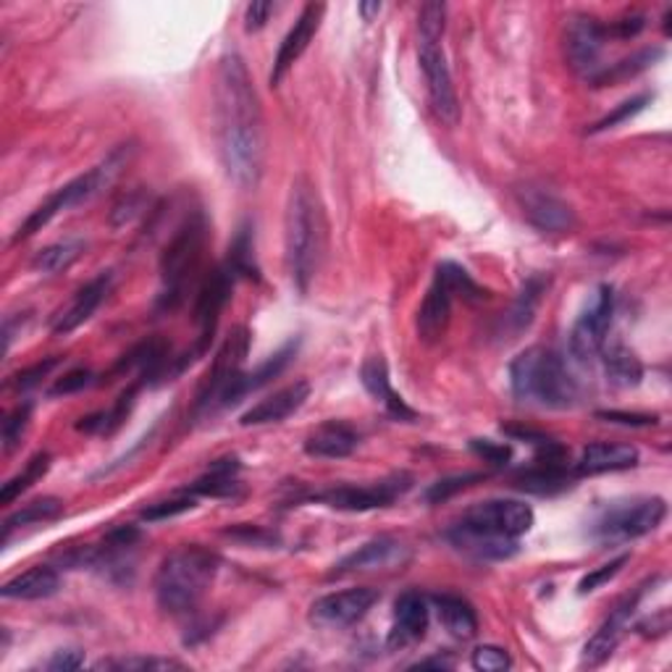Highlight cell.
I'll use <instances>...</instances> for the list:
<instances>
[{
	"label": "cell",
	"mask_w": 672,
	"mask_h": 672,
	"mask_svg": "<svg viewBox=\"0 0 672 672\" xmlns=\"http://www.w3.org/2000/svg\"><path fill=\"white\" fill-rule=\"evenodd\" d=\"M215 134L224 172L239 189H256L266 163L263 110L245 58L226 54L215 80Z\"/></svg>",
	"instance_id": "1"
},
{
	"label": "cell",
	"mask_w": 672,
	"mask_h": 672,
	"mask_svg": "<svg viewBox=\"0 0 672 672\" xmlns=\"http://www.w3.org/2000/svg\"><path fill=\"white\" fill-rule=\"evenodd\" d=\"M286 266L299 292H308L326 250V221L318 192L305 176L292 185L284 219Z\"/></svg>",
	"instance_id": "2"
},
{
	"label": "cell",
	"mask_w": 672,
	"mask_h": 672,
	"mask_svg": "<svg viewBox=\"0 0 672 672\" xmlns=\"http://www.w3.org/2000/svg\"><path fill=\"white\" fill-rule=\"evenodd\" d=\"M512 394L520 402L550 410H567L578 402L580 387L559 352L528 347L510 363Z\"/></svg>",
	"instance_id": "3"
},
{
	"label": "cell",
	"mask_w": 672,
	"mask_h": 672,
	"mask_svg": "<svg viewBox=\"0 0 672 672\" xmlns=\"http://www.w3.org/2000/svg\"><path fill=\"white\" fill-rule=\"evenodd\" d=\"M219 554L202 546H179L155 573V599L168 615H187L205 597L219 576Z\"/></svg>",
	"instance_id": "4"
},
{
	"label": "cell",
	"mask_w": 672,
	"mask_h": 672,
	"mask_svg": "<svg viewBox=\"0 0 672 672\" xmlns=\"http://www.w3.org/2000/svg\"><path fill=\"white\" fill-rule=\"evenodd\" d=\"M208 245V219L202 211L189 213L168 239L161 256L158 310H176L185 303L187 290L198 276L202 252Z\"/></svg>",
	"instance_id": "5"
},
{
	"label": "cell",
	"mask_w": 672,
	"mask_h": 672,
	"mask_svg": "<svg viewBox=\"0 0 672 672\" xmlns=\"http://www.w3.org/2000/svg\"><path fill=\"white\" fill-rule=\"evenodd\" d=\"M129 153H132L129 148L114 150V153H110L101 166L90 168L87 174L76 176V179H71L69 185L56 189V192L50 194L40 208H35V211L27 215V221L19 226V232L14 234V243H22V239H30L32 234L43 232V226H48L61 211H69V208L82 205V202L93 200L95 194H101L103 189H106L110 181L121 174V168L127 166Z\"/></svg>",
	"instance_id": "6"
},
{
	"label": "cell",
	"mask_w": 672,
	"mask_h": 672,
	"mask_svg": "<svg viewBox=\"0 0 672 672\" xmlns=\"http://www.w3.org/2000/svg\"><path fill=\"white\" fill-rule=\"evenodd\" d=\"M664 518H668V502L662 497L615 502L599 515L591 533L602 544H625V541L641 539L646 533L657 531Z\"/></svg>",
	"instance_id": "7"
},
{
	"label": "cell",
	"mask_w": 672,
	"mask_h": 672,
	"mask_svg": "<svg viewBox=\"0 0 672 672\" xmlns=\"http://www.w3.org/2000/svg\"><path fill=\"white\" fill-rule=\"evenodd\" d=\"M250 350V331L245 326H237L229 337L224 339L219 352H215L211 370L202 378L198 389V400H194V413H215L224 410L226 394H229L237 378L245 374L243 365Z\"/></svg>",
	"instance_id": "8"
},
{
	"label": "cell",
	"mask_w": 672,
	"mask_h": 672,
	"mask_svg": "<svg viewBox=\"0 0 672 672\" xmlns=\"http://www.w3.org/2000/svg\"><path fill=\"white\" fill-rule=\"evenodd\" d=\"M234 282H237V276H234L226 266H219V269L211 271L205 279H202L200 292H198V305H194V321H198V329H200L198 342H194L192 352H187L181 361L174 363V374H181L189 363L198 361V357L205 355L208 347H211L215 326H219L224 305L229 303Z\"/></svg>",
	"instance_id": "9"
},
{
	"label": "cell",
	"mask_w": 672,
	"mask_h": 672,
	"mask_svg": "<svg viewBox=\"0 0 672 672\" xmlns=\"http://www.w3.org/2000/svg\"><path fill=\"white\" fill-rule=\"evenodd\" d=\"M417 56H421V69L426 76V87L434 114L447 123L458 127L460 121V103L455 93L452 74H449L447 58L441 50V37H417Z\"/></svg>",
	"instance_id": "10"
},
{
	"label": "cell",
	"mask_w": 672,
	"mask_h": 672,
	"mask_svg": "<svg viewBox=\"0 0 672 672\" xmlns=\"http://www.w3.org/2000/svg\"><path fill=\"white\" fill-rule=\"evenodd\" d=\"M612 313H615V290L610 284H602L593 292L589 308L580 313L576 326H573L570 352L578 363H589L604 350Z\"/></svg>",
	"instance_id": "11"
},
{
	"label": "cell",
	"mask_w": 672,
	"mask_h": 672,
	"mask_svg": "<svg viewBox=\"0 0 672 672\" xmlns=\"http://www.w3.org/2000/svg\"><path fill=\"white\" fill-rule=\"evenodd\" d=\"M410 486H413V479L404 473H397V475H391V479H384L370 486L326 488V492L318 494L316 499L323 502V505L334 507V510L370 512V510H378V507L394 505L397 499L408 494Z\"/></svg>",
	"instance_id": "12"
},
{
	"label": "cell",
	"mask_w": 672,
	"mask_h": 672,
	"mask_svg": "<svg viewBox=\"0 0 672 672\" xmlns=\"http://www.w3.org/2000/svg\"><path fill=\"white\" fill-rule=\"evenodd\" d=\"M376 602L378 591L368 589V586L326 593V597L316 599V602L310 604V623L329 630L350 628V625L361 623V620L374 610Z\"/></svg>",
	"instance_id": "13"
},
{
	"label": "cell",
	"mask_w": 672,
	"mask_h": 672,
	"mask_svg": "<svg viewBox=\"0 0 672 672\" xmlns=\"http://www.w3.org/2000/svg\"><path fill=\"white\" fill-rule=\"evenodd\" d=\"M468 526L484 528V531L499 533V537L520 539L533 528V510L526 502L518 499H486L468 507L462 515Z\"/></svg>",
	"instance_id": "14"
},
{
	"label": "cell",
	"mask_w": 672,
	"mask_h": 672,
	"mask_svg": "<svg viewBox=\"0 0 672 672\" xmlns=\"http://www.w3.org/2000/svg\"><path fill=\"white\" fill-rule=\"evenodd\" d=\"M606 43V27L591 16L570 19L565 32V54L570 67L578 74L593 76L599 71V58H602Z\"/></svg>",
	"instance_id": "15"
},
{
	"label": "cell",
	"mask_w": 672,
	"mask_h": 672,
	"mask_svg": "<svg viewBox=\"0 0 672 672\" xmlns=\"http://www.w3.org/2000/svg\"><path fill=\"white\" fill-rule=\"evenodd\" d=\"M520 208H523L526 219L544 234H565L576 226L573 208L557 194H552L550 189L523 187L520 189Z\"/></svg>",
	"instance_id": "16"
},
{
	"label": "cell",
	"mask_w": 672,
	"mask_h": 672,
	"mask_svg": "<svg viewBox=\"0 0 672 672\" xmlns=\"http://www.w3.org/2000/svg\"><path fill=\"white\" fill-rule=\"evenodd\" d=\"M638 599H641V591L633 593V597H625L615 610L610 612V617L599 625V630L589 638V644L583 646V657H580V668H599L604 664L606 659L612 657V651L617 649V644L623 641L625 630H628L633 612H636Z\"/></svg>",
	"instance_id": "17"
},
{
	"label": "cell",
	"mask_w": 672,
	"mask_h": 672,
	"mask_svg": "<svg viewBox=\"0 0 672 672\" xmlns=\"http://www.w3.org/2000/svg\"><path fill=\"white\" fill-rule=\"evenodd\" d=\"M410 563V550L402 544V541L381 537L368 541V544H363L361 550L347 554V557L342 559L334 567V573L331 576L342 578V576H352V573H374V570H394V567H402Z\"/></svg>",
	"instance_id": "18"
},
{
	"label": "cell",
	"mask_w": 672,
	"mask_h": 672,
	"mask_svg": "<svg viewBox=\"0 0 672 672\" xmlns=\"http://www.w3.org/2000/svg\"><path fill=\"white\" fill-rule=\"evenodd\" d=\"M326 14V5L321 3H308L303 9V14L297 16L295 27L286 32V37L279 45L276 61H273L271 71V84L276 87L279 82L284 80L286 71H290L299 61V56L308 50V45L313 43V37L318 35V27H321V19Z\"/></svg>",
	"instance_id": "19"
},
{
	"label": "cell",
	"mask_w": 672,
	"mask_h": 672,
	"mask_svg": "<svg viewBox=\"0 0 672 672\" xmlns=\"http://www.w3.org/2000/svg\"><path fill=\"white\" fill-rule=\"evenodd\" d=\"M447 541L462 554H471L475 559H492V563H502V559H510L518 554V539L468 526L465 520L449 528Z\"/></svg>",
	"instance_id": "20"
},
{
	"label": "cell",
	"mask_w": 672,
	"mask_h": 672,
	"mask_svg": "<svg viewBox=\"0 0 672 672\" xmlns=\"http://www.w3.org/2000/svg\"><path fill=\"white\" fill-rule=\"evenodd\" d=\"M110 284H114V276H110L108 271L97 273L93 282L84 284L82 290L71 297V303L67 305V308L56 313L54 334L67 337L71 334V331L80 329L82 323H87L90 318H93V313L103 305V299L108 297Z\"/></svg>",
	"instance_id": "21"
},
{
	"label": "cell",
	"mask_w": 672,
	"mask_h": 672,
	"mask_svg": "<svg viewBox=\"0 0 672 672\" xmlns=\"http://www.w3.org/2000/svg\"><path fill=\"white\" fill-rule=\"evenodd\" d=\"M452 290L439 273H434V282H431L421 310H417V337L426 344L441 342L444 334H447L449 318H452Z\"/></svg>",
	"instance_id": "22"
},
{
	"label": "cell",
	"mask_w": 672,
	"mask_h": 672,
	"mask_svg": "<svg viewBox=\"0 0 672 672\" xmlns=\"http://www.w3.org/2000/svg\"><path fill=\"white\" fill-rule=\"evenodd\" d=\"M310 397V384L308 381H295L290 387L273 391L271 397L252 404L247 413L239 417L243 426H269V423H282L290 415H295Z\"/></svg>",
	"instance_id": "23"
},
{
	"label": "cell",
	"mask_w": 672,
	"mask_h": 672,
	"mask_svg": "<svg viewBox=\"0 0 672 672\" xmlns=\"http://www.w3.org/2000/svg\"><path fill=\"white\" fill-rule=\"evenodd\" d=\"M428 630V602L423 593L404 591L394 602V625L389 633V646L402 649L421 641Z\"/></svg>",
	"instance_id": "24"
},
{
	"label": "cell",
	"mask_w": 672,
	"mask_h": 672,
	"mask_svg": "<svg viewBox=\"0 0 672 672\" xmlns=\"http://www.w3.org/2000/svg\"><path fill=\"white\" fill-rule=\"evenodd\" d=\"M361 381L365 391H368L370 397H374L376 402L384 404V410L391 417H397V421H415V410L408 408V402L402 400L400 394H397L394 389H391V378H389V365L384 361V355H370L365 357L363 368H361Z\"/></svg>",
	"instance_id": "25"
},
{
	"label": "cell",
	"mask_w": 672,
	"mask_h": 672,
	"mask_svg": "<svg viewBox=\"0 0 672 672\" xmlns=\"http://www.w3.org/2000/svg\"><path fill=\"white\" fill-rule=\"evenodd\" d=\"M638 465V449L630 444L593 441L580 452L576 462V475H602L630 471Z\"/></svg>",
	"instance_id": "26"
},
{
	"label": "cell",
	"mask_w": 672,
	"mask_h": 672,
	"mask_svg": "<svg viewBox=\"0 0 672 672\" xmlns=\"http://www.w3.org/2000/svg\"><path fill=\"white\" fill-rule=\"evenodd\" d=\"M357 444H361V436H357V431L352 428L350 423L329 421L321 423V426L305 439V452H308L310 458L342 460L355 452Z\"/></svg>",
	"instance_id": "27"
},
{
	"label": "cell",
	"mask_w": 672,
	"mask_h": 672,
	"mask_svg": "<svg viewBox=\"0 0 672 672\" xmlns=\"http://www.w3.org/2000/svg\"><path fill=\"white\" fill-rule=\"evenodd\" d=\"M61 589V576L56 567L37 565L32 570L22 573V576L5 580L0 597L3 599H19V602H37V599H48Z\"/></svg>",
	"instance_id": "28"
},
{
	"label": "cell",
	"mask_w": 672,
	"mask_h": 672,
	"mask_svg": "<svg viewBox=\"0 0 672 672\" xmlns=\"http://www.w3.org/2000/svg\"><path fill=\"white\" fill-rule=\"evenodd\" d=\"M239 471H243V465H239L237 458L215 460L213 465L187 488V494H192V497H213V499L232 497V494L239 492Z\"/></svg>",
	"instance_id": "29"
},
{
	"label": "cell",
	"mask_w": 672,
	"mask_h": 672,
	"mask_svg": "<svg viewBox=\"0 0 672 672\" xmlns=\"http://www.w3.org/2000/svg\"><path fill=\"white\" fill-rule=\"evenodd\" d=\"M434 606L439 612V620L444 628L449 630V636L468 641L479 630V615H475L473 604L468 599L455 597V593H436Z\"/></svg>",
	"instance_id": "30"
},
{
	"label": "cell",
	"mask_w": 672,
	"mask_h": 672,
	"mask_svg": "<svg viewBox=\"0 0 672 672\" xmlns=\"http://www.w3.org/2000/svg\"><path fill=\"white\" fill-rule=\"evenodd\" d=\"M295 352H297V342L284 344V347L276 352V355H271L263 365H258V368L252 370V374L239 376L237 384H234L229 394H226L224 408H232V404H237L245 394H250V391L266 387V384H269L271 378H276L286 368V365H290L292 357H295Z\"/></svg>",
	"instance_id": "31"
},
{
	"label": "cell",
	"mask_w": 672,
	"mask_h": 672,
	"mask_svg": "<svg viewBox=\"0 0 672 672\" xmlns=\"http://www.w3.org/2000/svg\"><path fill=\"white\" fill-rule=\"evenodd\" d=\"M599 355H604V374L610 378L612 387L633 389L641 384L644 365L638 361L636 352L625 347V344H612V347H604Z\"/></svg>",
	"instance_id": "32"
},
{
	"label": "cell",
	"mask_w": 672,
	"mask_h": 672,
	"mask_svg": "<svg viewBox=\"0 0 672 672\" xmlns=\"http://www.w3.org/2000/svg\"><path fill=\"white\" fill-rule=\"evenodd\" d=\"M546 290H550V279H544V276H531L523 284V290H520L518 299L512 303V310L507 313V318H505L512 334H520V331L531 326L533 316H537L541 297H544Z\"/></svg>",
	"instance_id": "33"
},
{
	"label": "cell",
	"mask_w": 672,
	"mask_h": 672,
	"mask_svg": "<svg viewBox=\"0 0 672 672\" xmlns=\"http://www.w3.org/2000/svg\"><path fill=\"white\" fill-rule=\"evenodd\" d=\"M61 515H63V502L58 497H40V499L30 502V505H24L22 510H16L14 515H9V518H5L3 544H9L11 533L19 531V528L50 523V520L61 518Z\"/></svg>",
	"instance_id": "34"
},
{
	"label": "cell",
	"mask_w": 672,
	"mask_h": 672,
	"mask_svg": "<svg viewBox=\"0 0 672 672\" xmlns=\"http://www.w3.org/2000/svg\"><path fill=\"white\" fill-rule=\"evenodd\" d=\"M662 48H646L638 50V54H633L628 58H623V61L615 63L612 69H599L597 74L591 76V82L597 84V87H604V84H620L625 80H633L636 74H641L649 67H655V63L662 58Z\"/></svg>",
	"instance_id": "35"
},
{
	"label": "cell",
	"mask_w": 672,
	"mask_h": 672,
	"mask_svg": "<svg viewBox=\"0 0 672 672\" xmlns=\"http://www.w3.org/2000/svg\"><path fill=\"white\" fill-rule=\"evenodd\" d=\"M48 468H50V455L48 452L35 455V458L24 465L22 473H16L14 479L5 481L3 488H0V505H11L16 497H22L32 484H37V481L48 473Z\"/></svg>",
	"instance_id": "36"
},
{
	"label": "cell",
	"mask_w": 672,
	"mask_h": 672,
	"mask_svg": "<svg viewBox=\"0 0 672 672\" xmlns=\"http://www.w3.org/2000/svg\"><path fill=\"white\" fill-rule=\"evenodd\" d=\"M84 252V245L80 239H67V243H56L50 247H45L35 256V269L43 273H58V271H67L69 266H74L80 256Z\"/></svg>",
	"instance_id": "37"
},
{
	"label": "cell",
	"mask_w": 672,
	"mask_h": 672,
	"mask_svg": "<svg viewBox=\"0 0 672 672\" xmlns=\"http://www.w3.org/2000/svg\"><path fill=\"white\" fill-rule=\"evenodd\" d=\"M226 269H229L234 276H258V266H256V250H252V229L250 224H243L237 229V237L229 247V260H226Z\"/></svg>",
	"instance_id": "38"
},
{
	"label": "cell",
	"mask_w": 672,
	"mask_h": 672,
	"mask_svg": "<svg viewBox=\"0 0 672 672\" xmlns=\"http://www.w3.org/2000/svg\"><path fill=\"white\" fill-rule=\"evenodd\" d=\"M436 273H439L444 282H447V286L452 290L455 297L468 299V303H481V299L488 297V292L484 290V286L475 284L471 273H468L458 263H449V260H447V263H441L439 269H436Z\"/></svg>",
	"instance_id": "39"
},
{
	"label": "cell",
	"mask_w": 672,
	"mask_h": 672,
	"mask_svg": "<svg viewBox=\"0 0 672 672\" xmlns=\"http://www.w3.org/2000/svg\"><path fill=\"white\" fill-rule=\"evenodd\" d=\"M148 208H150V198L145 189H134V192L123 194V198L114 205V211H110V226H114V229H121V226L132 224L134 219H140Z\"/></svg>",
	"instance_id": "40"
},
{
	"label": "cell",
	"mask_w": 672,
	"mask_h": 672,
	"mask_svg": "<svg viewBox=\"0 0 672 672\" xmlns=\"http://www.w3.org/2000/svg\"><path fill=\"white\" fill-rule=\"evenodd\" d=\"M481 479H484V473H462V475H452V479L436 481V484L423 494V499H426L428 505H441V502L452 499L455 494L465 492L468 486H473L475 481H481Z\"/></svg>",
	"instance_id": "41"
},
{
	"label": "cell",
	"mask_w": 672,
	"mask_h": 672,
	"mask_svg": "<svg viewBox=\"0 0 672 672\" xmlns=\"http://www.w3.org/2000/svg\"><path fill=\"white\" fill-rule=\"evenodd\" d=\"M30 417H32V404L30 402L19 404V408H14L9 415H5L3 431H0V434H3V452L5 455H11L19 447L24 431H27V426H30Z\"/></svg>",
	"instance_id": "42"
},
{
	"label": "cell",
	"mask_w": 672,
	"mask_h": 672,
	"mask_svg": "<svg viewBox=\"0 0 672 672\" xmlns=\"http://www.w3.org/2000/svg\"><path fill=\"white\" fill-rule=\"evenodd\" d=\"M97 670H181V662L176 659H161V657H129V659H114V662H97Z\"/></svg>",
	"instance_id": "43"
},
{
	"label": "cell",
	"mask_w": 672,
	"mask_h": 672,
	"mask_svg": "<svg viewBox=\"0 0 672 672\" xmlns=\"http://www.w3.org/2000/svg\"><path fill=\"white\" fill-rule=\"evenodd\" d=\"M194 507V499L192 494H179V497H172V499H163V502H155V505H150L142 510V518L148 520V523H158V520H168V518H176V515L192 510Z\"/></svg>",
	"instance_id": "44"
},
{
	"label": "cell",
	"mask_w": 672,
	"mask_h": 672,
	"mask_svg": "<svg viewBox=\"0 0 672 672\" xmlns=\"http://www.w3.org/2000/svg\"><path fill=\"white\" fill-rule=\"evenodd\" d=\"M444 22H447V5L444 3H423L417 11V37H441Z\"/></svg>",
	"instance_id": "45"
},
{
	"label": "cell",
	"mask_w": 672,
	"mask_h": 672,
	"mask_svg": "<svg viewBox=\"0 0 672 672\" xmlns=\"http://www.w3.org/2000/svg\"><path fill=\"white\" fill-rule=\"evenodd\" d=\"M471 664L475 670L481 672H505L512 664L510 655H507L502 646H479V649L473 651Z\"/></svg>",
	"instance_id": "46"
},
{
	"label": "cell",
	"mask_w": 672,
	"mask_h": 672,
	"mask_svg": "<svg viewBox=\"0 0 672 672\" xmlns=\"http://www.w3.org/2000/svg\"><path fill=\"white\" fill-rule=\"evenodd\" d=\"M651 101V95H638V97H633V101H625V103H620V106L612 110V114H606L602 121H597L591 127V134H597V132H606V129H612V127H617V123H623V121H628L630 116H636L638 110H644V106L646 103Z\"/></svg>",
	"instance_id": "47"
},
{
	"label": "cell",
	"mask_w": 672,
	"mask_h": 672,
	"mask_svg": "<svg viewBox=\"0 0 672 672\" xmlns=\"http://www.w3.org/2000/svg\"><path fill=\"white\" fill-rule=\"evenodd\" d=\"M630 563V554H620L617 559H612V563H606V565H602V567H597V570H591L589 576H583L580 578V583H578V591L580 593H591V591H597L599 586H604L606 580H612L617 576L620 570H623L625 565Z\"/></svg>",
	"instance_id": "48"
},
{
	"label": "cell",
	"mask_w": 672,
	"mask_h": 672,
	"mask_svg": "<svg viewBox=\"0 0 672 672\" xmlns=\"http://www.w3.org/2000/svg\"><path fill=\"white\" fill-rule=\"evenodd\" d=\"M471 449L475 455H479L484 462H492V465H507V462L512 460V447L510 444H499V441H492V439H473L471 441Z\"/></svg>",
	"instance_id": "49"
},
{
	"label": "cell",
	"mask_w": 672,
	"mask_h": 672,
	"mask_svg": "<svg viewBox=\"0 0 672 672\" xmlns=\"http://www.w3.org/2000/svg\"><path fill=\"white\" fill-rule=\"evenodd\" d=\"M90 384H93V370L74 368V370H69V374H63L54 384V387H50V397L76 394V391H82L84 387H90Z\"/></svg>",
	"instance_id": "50"
},
{
	"label": "cell",
	"mask_w": 672,
	"mask_h": 672,
	"mask_svg": "<svg viewBox=\"0 0 672 672\" xmlns=\"http://www.w3.org/2000/svg\"><path fill=\"white\" fill-rule=\"evenodd\" d=\"M58 363H61V357H48V361L35 363V365H32V368L19 370V374L14 376V387L22 389V391L40 387L43 378L48 376L54 368H58Z\"/></svg>",
	"instance_id": "51"
},
{
	"label": "cell",
	"mask_w": 672,
	"mask_h": 672,
	"mask_svg": "<svg viewBox=\"0 0 672 672\" xmlns=\"http://www.w3.org/2000/svg\"><path fill=\"white\" fill-rule=\"evenodd\" d=\"M597 417L604 423H615V426H630V428H649V426H657V421H659L657 415L620 413V410H604V413H597Z\"/></svg>",
	"instance_id": "52"
},
{
	"label": "cell",
	"mask_w": 672,
	"mask_h": 672,
	"mask_svg": "<svg viewBox=\"0 0 672 672\" xmlns=\"http://www.w3.org/2000/svg\"><path fill=\"white\" fill-rule=\"evenodd\" d=\"M273 11H276V5H273L271 0H252V3L247 5L245 30H247V32L263 30L266 24H269V19H271Z\"/></svg>",
	"instance_id": "53"
},
{
	"label": "cell",
	"mask_w": 672,
	"mask_h": 672,
	"mask_svg": "<svg viewBox=\"0 0 672 672\" xmlns=\"http://www.w3.org/2000/svg\"><path fill=\"white\" fill-rule=\"evenodd\" d=\"M84 664V655L80 649H61L56 651L54 657L45 662V668L48 670H76Z\"/></svg>",
	"instance_id": "54"
},
{
	"label": "cell",
	"mask_w": 672,
	"mask_h": 672,
	"mask_svg": "<svg viewBox=\"0 0 672 672\" xmlns=\"http://www.w3.org/2000/svg\"><path fill=\"white\" fill-rule=\"evenodd\" d=\"M641 30H644V16H633V19H623V22H615V27L606 30V35H615L620 37V40H628V37H636Z\"/></svg>",
	"instance_id": "55"
},
{
	"label": "cell",
	"mask_w": 672,
	"mask_h": 672,
	"mask_svg": "<svg viewBox=\"0 0 672 672\" xmlns=\"http://www.w3.org/2000/svg\"><path fill=\"white\" fill-rule=\"evenodd\" d=\"M381 9H384V5L378 3V0H374V3H361V5H357V11H361L365 22H374V19L381 14Z\"/></svg>",
	"instance_id": "56"
},
{
	"label": "cell",
	"mask_w": 672,
	"mask_h": 672,
	"mask_svg": "<svg viewBox=\"0 0 672 672\" xmlns=\"http://www.w3.org/2000/svg\"><path fill=\"white\" fill-rule=\"evenodd\" d=\"M415 668H439V670H444V668H452V662H449V659L434 657V659H423V662H417Z\"/></svg>",
	"instance_id": "57"
}]
</instances>
